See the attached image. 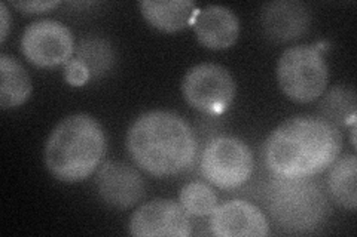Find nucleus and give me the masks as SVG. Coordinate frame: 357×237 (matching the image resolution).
<instances>
[{
    "label": "nucleus",
    "instance_id": "12",
    "mask_svg": "<svg viewBox=\"0 0 357 237\" xmlns=\"http://www.w3.org/2000/svg\"><path fill=\"white\" fill-rule=\"evenodd\" d=\"M261 26L265 36L275 43L303 38L311 26V13L298 0H275L264 5Z\"/></svg>",
    "mask_w": 357,
    "mask_h": 237
},
{
    "label": "nucleus",
    "instance_id": "5",
    "mask_svg": "<svg viewBox=\"0 0 357 237\" xmlns=\"http://www.w3.org/2000/svg\"><path fill=\"white\" fill-rule=\"evenodd\" d=\"M277 82L282 92L299 104H308L325 94L329 69L321 49L299 44L286 49L277 64Z\"/></svg>",
    "mask_w": 357,
    "mask_h": 237
},
{
    "label": "nucleus",
    "instance_id": "18",
    "mask_svg": "<svg viewBox=\"0 0 357 237\" xmlns=\"http://www.w3.org/2000/svg\"><path fill=\"white\" fill-rule=\"evenodd\" d=\"M75 60L85 65L91 79H98L112 70L115 54L107 40L102 38H86L77 44Z\"/></svg>",
    "mask_w": 357,
    "mask_h": 237
},
{
    "label": "nucleus",
    "instance_id": "21",
    "mask_svg": "<svg viewBox=\"0 0 357 237\" xmlns=\"http://www.w3.org/2000/svg\"><path fill=\"white\" fill-rule=\"evenodd\" d=\"M10 5H13V8L18 9L22 14L35 15V14L50 13V10L60 6V2H51V0H48V2H39V0L35 2V0H33V2H13Z\"/></svg>",
    "mask_w": 357,
    "mask_h": 237
},
{
    "label": "nucleus",
    "instance_id": "8",
    "mask_svg": "<svg viewBox=\"0 0 357 237\" xmlns=\"http://www.w3.org/2000/svg\"><path fill=\"white\" fill-rule=\"evenodd\" d=\"M75 51L73 33L60 21H35L22 33L21 52L30 64L39 69L66 65Z\"/></svg>",
    "mask_w": 357,
    "mask_h": 237
},
{
    "label": "nucleus",
    "instance_id": "11",
    "mask_svg": "<svg viewBox=\"0 0 357 237\" xmlns=\"http://www.w3.org/2000/svg\"><path fill=\"white\" fill-rule=\"evenodd\" d=\"M210 233L218 237H265L270 222L265 213L248 200H229L210 213Z\"/></svg>",
    "mask_w": 357,
    "mask_h": 237
},
{
    "label": "nucleus",
    "instance_id": "15",
    "mask_svg": "<svg viewBox=\"0 0 357 237\" xmlns=\"http://www.w3.org/2000/svg\"><path fill=\"white\" fill-rule=\"evenodd\" d=\"M31 92V79L24 65L8 54L0 55V108H18L27 103Z\"/></svg>",
    "mask_w": 357,
    "mask_h": 237
},
{
    "label": "nucleus",
    "instance_id": "1",
    "mask_svg": "<svg viewBox=\"0 0 357 237\" xmlns=\"http://www.w3.org/2000/svg\"><path fill=\"white\" fill-rule=\"evenodd\" d=\"M342 133L320 116H296L280 123L264 145L274 177L312 178L329 169L342 152Z\"/></svg>",
    "mask_w": 357,
    "mask_h": 237
},
{
    "label": "nucleus",
    "instance_id": "9",
    "mask_svg": "<svg viewBox=\"0 0 357 237\" xmlns=\"http://www.w3.org/2000/svg\"><path fill=\"white\" fill-rule=\"evenodd\" d=\"M191 222L181 203L170 199H155L132 213L128 233L134 237H188Z\"/></svg>",
    "mask_w": 357,
    "mask_h": 237
},
{
    "label": "nucleus",
    "instance_id": "22",
    "mask_svg": "<svg viewBox=\"0 0 357 237\" xmlns=\"http://www.w3.org/2000/svg\"><path fill=\"white\" fill-rule=\"evenodd\" d=\"M0 18H2V35H0V43H5V40L8 38V33H9V26H10L9 9L5 2L0 3Z\"/></svg>",
    "mask_w": 357,
    "mask_h": 237
},
{
    "label": "nucleus",
    "instance_id": "19",
    "mask_svg": "<svg viewBox=\"0 0 357 237\" xmlns=\"http://www.w3.org/2000/svg\"><path fill=\"white\" fill-rule=\"evenodd\" d=\"M178 203L188 217H210V213L218 206V196L206 183L192 181L182 188Z\"/></svg>",
    "mask_w": 357,
    "mask_h": 237
},
{
    "label": "nucleus",
    "instance_id": "17",
    "mask_svg": "<svg viewBox=\"0 0 357 237\" xmlns=\"http://www.w3.org/2000/svg\"><path fill=\"white\" fill-rule=\"evenodd\" d=\"M319 103L320 117L335 126H351L356 123V92L349 86H335L323 94Z\"/></svg>",
    "mask_w": 357,
    "mask_h": 237
},
{
    "label": "nucleus",
    "instance_id": "20",
    "mask_svg": "<svg viewBox=\"0 0 357 237\" xmlns=\"http://www.w3.org/2000/svg\"><path fill=\"white\" fill-rule=\"evenodd\" d=\"M64 79L72 86H84L91 79V76H89L82 63L72 58L64 67Z\"/></svg>",
    "mask_w": 357,
    "mask_h": 237
},
{
    "label": "nucleus",
    "instance_id": "16",
    "mask_svg": "<svg viewBox=\"0 0 357 237\" xmlns=\"http://www.w3.org/2000/svg\"><path fill=\"white\" fill-rule=\"evenodd\" d=\"M357 157L356 154H347L338 157L331 166L328 177V188L331 197L338 206L356 211L357 208Z\"/></svg>",
    "mask_w": 357,
    "mask_h": 237
},
{
    "label": "nucleus",
    "instance_id": "13",
    "mask_svg": "<svg viewBox=\"0 0 357 237\" xmlns=\"http://www.w3.org/2000/svg\"><path fill=\"white\" fill-rule=\"evenodd\" d=\"M194 33L201 47L210 51L232 48L240 38V19L229 8L210 5L195 14Z\"/></svg>",
    "mask_w": 357,
    "mask_h": 237
},
{
    "label": "nucleus",
    "instance_id": "7",
    "mask_svg": "<svg viewBox=\"0 0 357 237\" xmlns=\"http://www.w3.org/2000/svg\"><path fill=\"white\" fill-rule=\"evenodd\" d=\"M237 86L228 69L215 63L197 64L189 69L182 81V94L192 108L220 115L236 98Z\"/></svg>",
    "mask_w": 357,
    "mask_h": 237
},
{
    "label": "nucleus",
    "instance_id": "6",
    "mask_svg": "<svg viewBox=\"0 0 357 237\" xmlns=\"http://www.w3.org/2000/svg\"><path fill=\"white\" fill-rule=\"evenodd\" d=\"M255 157L250 147L236 137L211 140L201 154L199 169L206 181L222 190H234L249 181Z\"/></svg>",
    "mask_w": 357,
    "mask_h": 237
},
{
    "label": "nucleus",
    "instance_id": "2",
    "mask_svg": "<svg viewBox=\"0 0 357 237\" xmlns=\"http://www.w3.org/2000/svg\"><path fill=\"white\" fill-rule=\"evenodd\" d=\"M126 144L134 163L153 177L186 171L194 165L198 150L188 122L165 110L148 111L134 120Z\"/></svg>",
    "mask_w": 357,
    "mask_h": 237
},
{
    "label": "nucleus",
    "instance_id": "3",
    "mask_svg": "<svg viewBox=\"0 0 357 237\" xmlns=\"http://www.w3.org/2000/svg\"><path fill=\"white\" fill-rule=\"evenodd\" d=\"M106 154L105 131L85 113L67 116L45 144L43 161L50 174L61 183H79L100 167Z\"/></svg>",
    "mask_w": 357,
    "mask_h": 237
},
{
    "label": "nucleus",
    "instance_id": "14",
    "mask_svg": "<svg viewBox=\"0 0 357 237\" xmlns=\"http://www.w3.org/2000/svg\"><path fill=\"white\" fill-rule=\"evenodd\" d=\"M140 13L149 24L162 33H177L188 27L195 17V3L191 0H172V2H139Z\"/></svg>",
    "mask_w": 357,
    "mask_h": 237
},
{
    "label": "nucleus",
    "instance_id": "4",
    "mask_svg": "<svg viewBox=\"0 0 357 237\" xmlns=\"http://www.w3.org/2000/svg\"><path fill=\"white\" fill-rule=\"evenodd\" d=\"M271 220L290 234L317 230L329 215V202L320 184L311 178L275 177L264 190Z\"/></svg>",
    "mask_w": 357,
    "mask_h": 237
},
{
    "label": "nucleus",
    "instance_id": "10",
    "mask_svg": "<svg viewBox=\"0 0 357 237\" xmlns=\"http://www.w3.org/2000/svg\"><path fill=\"white\" fill-rule=\"evenodd\" d=\"M96 187L106 205L121 211L136 206L146 193L137 169L119 161H107L98 167Z\"/></svg>",
    "mask_w": 357,
    "mask_h": 237
}]
</instances>
